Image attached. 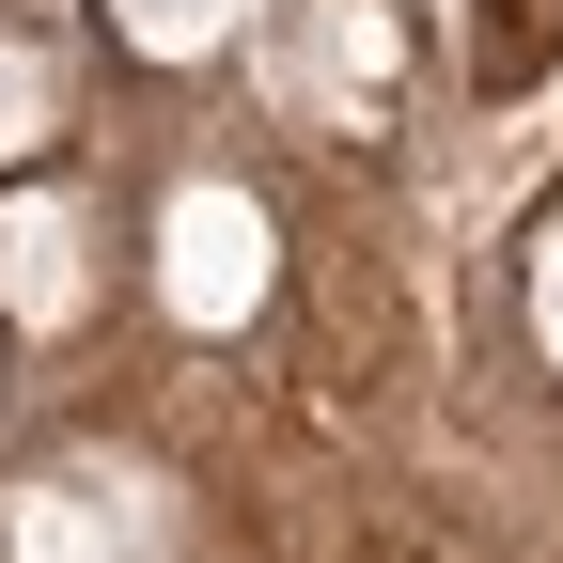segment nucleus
Masks as SVG:
<instances>
[{
  "label": "nucleus",
  "instance_id": "f257e3e1",
  "mask_svg": "<svg viewBox=\"0 0 563 563\" xmlns=\"http://www.w3.org/2000/svg\"><path fill=\"white\" fill-rule=\"evenodd\" d=\"M157 298L188 329H235L266 298V220H251V188H173V220H157Z\"/></svg>",
  "mask_w": 563,
  "mask_h": 563
},
{
  "label": "nucleus",
  "instance_id": "f03ea898",
  "mask_svg": "<svg viewBox=\"0 0 563 563\" xmlns=\"http://www.w3.org/2000/svg\"><path fill=\"white\" fill-rule=\"evenodd\" d=\"M79 298H95V266H79V203L16 188V203H0V313H16V329H63Z\"/></svg>",
  "mask_w": 563,
  "mask_h": 563
},
{
  "label": "nucleus",
  "instance_id": "7ed1b4c3",
  "mask_svg": "<svg viewBox=\"0 0 563 563\" xmlns=\"http://www.w3.org/2000/svg\"><path fill=\"white\" fill-rule=\"evenodd\" d=\"M125 501H141L125 470H47L32 517H16V548H32V563H141V517H125Z\"/></svg>",
  "mask_w": 563,
  "mask_h": 563
},
{
  "label": "nucleus",
  "instance_id": "20e7f679",
  "mask_svg": "<svg viewBox=\"0 0 563 563\" xmlns=\"http://www.w3.org/2000/svg\"><path fill=\"white\" fill-rule=\"evenodd\" d=\"M235 16H251V0H110V32H125L141 63H203Z\"/></svg>",
  "mask_w": 563,
  "mask_h": 563
},
{
  "label": "nucleus",
  "instance_id": "39448f33",
  "mask_svg": "<svg viewBox=\"0 0 563 563\" xmlns=\"http://www.w3.org/2000/svg\"><path fill=\"white\" fill-rule=\"evenodd\" d=\"M47 125H63V63H47L32 32H0V157H32Z\"/></svg>",
  "mask_w": 563,
  "mask_h": 563
},
{
  "label": "nucleus",
  "instance_id": "423d86ee",
  "mask_svg": "<svg viewBox=\"0 0 563 563\" xmlns=\"http://www.w3.org/2000/svg\"><path fill=\"white\" fill-rule=\"evenodd\" d=\"M548 329H563V251H548Z\"/></svg>",
  "mask_w": 563,
  "mask_h": 563
}]
</instances>
